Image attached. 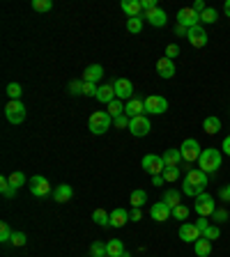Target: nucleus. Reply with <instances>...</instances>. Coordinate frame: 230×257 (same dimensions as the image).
Segmentation results:
<instances>
[{
  "mask_svg": "<svg viewBox=\"0 0 230 257\" xmlns=\"http://www.w3.org/2000/svg\"><path fill=\"white\" fill-rule=\"evenodd\" d=\"M207 186V172H203V170H189L187 177H184V181H182V193L184 195H191V197H198L200 193H203V188Z\"/></svg>",
  "mask_w": 230,
  "mask_h": 257,
  "instance_id": "nucleus-1",
  "label": "nucleus"
},
{
  "mask_svg": "<svg viewBox=\"0 0 230 257\" xmlns=\"http://www.w3.org/2000/svg\"><path fill=\"white\" fill-rule=\"evenodd\" d=\"M198 168L203 170V172H217L219 168H221V152L214 150V147H207V150H203V154H200L198 159Z\"/></svg>",
  "mask_w": 230,
  "mask_h": 257,
  "instance_id": "nucleus-2",
  "label": "nucleus"
},
{
  "mask_svg": "<svg viewBox=\"0 0 230 257\" xmlns=\"http://www.w3.org/2000/svg\"><path fill=\"white\" fill-rule=\"evenodd\" d=\"M111 124H113V117H111L106 110H95V113L90 115V120H88V126H90V131L95 133V136L106 133L111 129Z\"/></svg>",
  "mask_w": 230,
  "mask_h": 257,
  "instance_id": "nucleus-3",
  "label": "nucleus"
},
{
  "mask_svg": "<svg viewBox=\"0 0 230 257\" xmlns=\"http://www.w3.org/2000/svg\"><path fill=\"white\" fill-rule=\"evenodd\" d=\"M180 154H182V161H184V163H194V161H198V159H200L203 150H200L198 140L189 138V140H184V143L180 145Z\"/></svg>",
  "mask_w": 230,
  "mask_h": 257,
  "instance_id": "nucleus-4",
  "label": "nucleus"
},
{
  "mask_svg": "<svg viewBox=\"0 0 230 257\" xmlns=\"http://www.w3.org/2000/svg\"><path fill=\"white\" fill-rule=\"evenodd\" d=\"M5 117H7V122L9 124H23V120H25V106L21 101H7V106H5Z\"/></svg>",
  "mask_w": 230,
  "mask_h": 257,
  "instance_id": "nucleus-5",
  "label": "nucleus"
},
{
  "mask_svg": "<svg viewBox=\"0 0 230 257\" xmlns=\"http://www.w3.org/2000/svg\"><path fill=\"white\" fill-rule=\"evenodd\" d=\"M214 211H217V202H214V197L210 195V193H200V195L196 197V214L203 216V218H207V216H212Z\"/></svg>",
  "mask_w": 230,
  "mask_h": 257,
  "instance_id": "nucleus-6",
  "label": "nucleus"
},
{
  "mask_svg": "<svg viewBox=\"0 0 230 257\" xmlns=\"http://www.w3.org/2000/svg\"><path fill=\"white\" fill-rule=\"evenodd\" d=\"M164 159L157 154H145L143 156V172L152 174V177H157V174L164 172Z\"/></svg>",
  "mask_w": 230,
  "mask_h": 257,
  "instance_id": "nucleus-7",
  "label": "nucleus"
},
{
  "mask_svg": "<svg viewBox=\"0 0 230 257\" xmlns=\"http://www.w3.org/2000/svg\"><path fill=\"white\" fill-rule=\"evenodd\" d=\"M177 23L184 25V28H196V25H200V14L194 12L191 7H180L177 9Z\"/></svg>",
  "mask_w": 230,
  "mask_h": 257,
  "instance_id": "nucleus-8",
  "label": "nucleus"
},
{
  "mask_svg": "<svg viewBox=\"0 0 230 257\" xmlns=\"http://www.w3.org/2000/svg\"><path fill=\"white\" fill-rule=\"evenodd\" d=\"M113 90H115V99H133V85L129 78H115L113 81Z\"/></svg>",
  "mask_w": 230,
  "mask_h": 257,
  "instance_id": "nucleus-9",
  "label": "nucleus"
},
{
  "mask_svg": "<svg viewBox=\"0 0 230 257\" xmlns=\"http://www.w3.org/2000/svg\"><path fill=\"white\" fill-rule=\"evenodd\" d=\"M28 186H30V193L35 197H46L51 193V184L46 177H42V174H35L30 181H28Z\"/></svg>",
  "mask_w": 230,
  "mask_h": 257,
  "instance_id": "nucleus-10",
  "label": "nucleus"
},
{
  "mask_svg": "<svg viewBox=\"0 0 230 257\" xmlns=\"http://www.w3.org/2000/svg\"><path fill=\"white\" fill-rule=\"evenodd\" d=\"M150 129H152V124H150V120H147L145 115H138V117H131V122H129V131H131L136 138H143V136H147V133H150Z\"/></svg>",
  "mask_w": 230,
  "mask_h": 257,
  "instance_id": "nucleus-11",
  "label": "nucleus"
},
{
  "mask_svg": "<svg viewBox=\"0 0 230 257\" xmlns=\"http://www.w3.org/2000/svg\"><path fill=\"white\" fill-rule=\"evenodd\" d=\"M168 110V101H166L164 96L159 94H150L145 99V113H152V115H161Z\"/></svg>",
  "mask_w": 230,
  "mask_h": 257,
  "instance_id": "nucleus-12",
  "label": "nucleus"
},
{
  "mask_svg": "<svg viewBox=\"0 0 230 257\" xmlns=\"http://www.w3.org/2000/svg\"><path fill=\"white\" fill-rule=\"evenodd\" d=\"M187 39L194 48H203L207 44V39H210V35H207V30L203 28V25H196V28H189Z\"/></svg>",
  "mask_w": 230,
  "mask_h": 257,
  "instance_id": "nucleus-13",
  "label": "nucleus"
},
{
  "mask_svg": "<svg viewBox=\"0 0 230 257\" xmlns=\"http://www.w3.org/2000/svg\"><path fill=\"white\" fill-rule=\"evenodd\" d=\"M150 216H152V221H157V223H166L173 216V209H170L168 204L161 200V202L157 204H152V209H150Z\"/></svg>",
  "mask_w": 230,
  "mask_h": 257,
  "instance_id": "nucleus-14",
  "label": "nucleus"
},
{
  "mask_svg": "<svg viewBox=\"0 0 230 257\" xmlns=\"http://www.w3.org/2000/svg\"><path fill=\"white\" fill-rule=\"evenodd\" d=\"M200 237H203V234H200V230L194 225V223H182L180 225V239L182 241H187V244H196Z\"/></svg>",
  "mask_w": 230,
  "mask_h": 257,
  "instance_id": "nucleus-15",
  "label": "nucleus"
},
{
  "mask_svg": "<svg viewBox=\"0 0 230 257\" xmlns=\"http://www.w3.org/2000/svg\"><path fill=\"white\" fill-rule=\"evenodd\" d=\"M145 113V101L143 99H129L124 103V115L127 117H138V115Z\"/></svg>",
  "mask_w": 230,
  "mask_h": 257,
  "instance_id": "nucleus-16",
  "label": "nucleus"
},
{
  "mask_svg": "<svg viewBox=\"0 0 230 257\" xmlns=\"http://www.w3.org/2000/svg\"><path fill=\"white\" fill-rule=\"evenodd\" d=\"M104 78V67L102 65H88L83 72V81L85 83H95L97 85V81H102Z\"/></svg>",
  "mask_w": 230,
  "mask_h": 257,
  "instance_id": "nucleus-17",
  "label": "nucleus"
},
{
  "mask_svg": "<svg viewBox=\"0 0 230 257\" xmlns=\"http://www.w3.org/2000/svg\"><path fill=\"white\" fill-rule=\"evenodd\" d=\"M122 12L127 14L129 18H136L143 14V5H140V0H122Z\"/></svg>",
  "mask_w": 230,
  "mask_h": 257,
  "instance_id": "nucleus-18",
  "label": "nucleus"
},
{
  "mask_svg": "<svg viewBox=\"0 0 230 257\" xmlns=\"http://www.w3.org/2000/svg\"><path fill=\"white\" fill-rule=\"evenodd\" d=\"M74 197V188L69 184H60L53 188V200L55 202H69Z\"/></svg>",
  "mask_w": 230,
  "mask_h": 257,
  "instance_id": "nucleus-19",
  "label": "nucleus"
},
{
  "mask_svg": "<svg viewBox=\"0 0 230 257\" xmlns=\"http://www.w3.org/2000/svg\"><path fill=\"white\" fill-rule=\"evenodd\" d=\"M97 101H102V103H106L109 106L111 101L115 99V90H113V83H106V85H99L97 87V96H95Z\"/></svg>",
  "mask_w": 230,
  "mask_h": 257,
  "instance_id": "nucleus-20",
  "label": "nucleus"
},
{
  "mask_svg": "<svg viewBox=\"0 0 230 257\" xmlns=\"http://www.w3.org/2000/svg\"><path fill=\"white\" fill-rule=\"evenodd\" d=\"M157 72L161 78H173L175 76V62L168 60V58H161V60L157 62Z\"/></svg>",
  "mask_w": 230,
  "mask_h": 257,
  "instance_id": "nucleus-21",
  "label": "nucleus"
},
{
  "mask_svg": "<svg viewBox=\"0 0 230 257\" xmlns=\"http://www.w3.org/2000/svg\"><path fill=\"white\" fill-rule=\"evenodd\" d=\"M131 218H129V211L127 209H113L111 211V227H124V223H129Z\"/></svg>",
  "mask_w": 230,
  "mask_h": 257,
  "instance_id": "nucleus-22",
  "label": "nucleus"
},
{
  "mask_svg": "<svg viewBox=\"0 0 230 257\" xmlns=\"http://www.w3.org/2000/svg\"><path fill=\"white\" fill-rule=\"evenodd\" d=\"M145 18H147V23L150 25H154V28H164L166 25V21H168V16H166V12L164 9H154V12H150V14H145Z\"/></svg>",
  "mask_w": 230,
  "mask_h": 257,
  "instance_id": "nucleus-23",
  "label": "nucleus"
},
{
  "mask_svg": "<svg viewBox=\"0 0 230 257\" xmlns=\"http://www.w3.org/2000/svg\"><path fill=\"white\" fill-rule=\"evenodd\" d=\"M124 244H122L120 239H111V241H106V255L109 257H122L124 255Z\"/></svg>",
  "mask_w": 230,
  "mask_h": 257,
  "instance_id": "nucleus-24",
  "label": "nucleus"
},
{
  "mask_svg": "<svg viewBox=\"0 0 230 257\" xmlns=\"http://www.w3.org/2000/svg\"><path fill=\"white\" fill-rule=\"evenodd\" d=\"M161 159H164L166 168H177L182 161V154H180V150H166L164 154H161Z\"/></svg>",
  "mask_w": 230,
  "mask_h": 257,
  "instance_id": "nucleus-25",
  "label": "nucleus"
},
{
  "mask_svg": "<svg viewBox=\"0 0 230 257\" xmlns=\"http://www.w3.org/2000/svg\"><path fill=\"white\" fill-rule=\"evenodd\" d=\"M194 251H196L198 257H207L210 253H212V241L205 239V237H200V239L194 244Z\"/></svg>",
  "mask_w": 230,
  "mask_h": 257,
  "instance_id": "nucleus-26",
  "label": "nucleus"
},
{
  "mask_svg": "<svg viewBox=\"0 0 230 257\" xmlns=\"http://www.w3.org/2000/svg\"><path fill=\"white\" fill-rule=\"evenodd\" d=\"M129 202H131L133 209H140V207L147 202V193L143 191V188H136V191L131 193V197H129Z\"/></svg>",
  "mask_w": 230,
  "mask_h": 257,
  "instance_id": "nucleus-27",
  "label": "nucleus"
},
{
  "mask_svg": "<svg viewBox=\"0 0 230 257\" xmlns=\"http://www.w3.org/2000/svg\"><path fill=\"white\" fill-rule=\"evenodd\" d=\"M106 113H109L113 120L115 117H120V115H124V103H122L120 99H113V101L106 106Z\"/></svg>",
  "mask_w": 230,
  "mask_h": 257,
  "instance_id": "nucleus-28",
  "label": "nucleus"
},
{
  "mask_svg": "<svg viewBox=\"0 0 230 257\" xmlns=\"http://www.w3.org/2000/svg\"><path fill=\"white\" fill-rule=\"evenodd\" d=\"M203 129H205V133L214 136V133L221 131V120H219V117H207V120L203 122Z\"/></svg>",
  "mask_w": 230,
  "mask_h": 257,
  "instance_id": "nucleus-29",
  "label": "nucleus"
},
{
  "mask_svg": "<svg viewBox=\"0 0 230 257\" xmlns=\"http://www.w3.org/2000/svg\"><path fill=\"white\" fill-rule=\"evenodd\" d=\"M92 221L102 227H109L111 225V214H106V209H95L92 211Z\"/></svg>",
  "mask_w": 230,
  "mask_h": 257,
  "instance_id": "nucleus-30",
  "label": "nucleus"
},
{
  "mask_svg": "<svg viewBox=\"0 0 230 257\" xmlns=\"http://www.w3.org/2000/svg\"><path fill=\"white\" fill-rule=\"evenodd\" d=\"M164 202L168 204L170 209L180 207V191H173V188H170V191H166V193H164Z\"/></svg>",
  "mask_w": 230,
  "mask_h": 257,
  "instance_id": "nucleus-31",
  "label": "nucleus"
},
{
  "mask_svg": "<svg viewBox=\"0 0 230 257\" xmlns=\"http://www.w3.org/2000/svg\"><path fill=\"white\" fill-rule=\"evenodd\" d=\"M0 193H2L5 197H14V195H16V188H12L9 177H0Z\"/></svg>",
  "mask_w": 230,
  "mask_h": 257,
  "instance_id": "nucleus-32",
  "label": "nucleus"
},
{
  "mask_svg": "<svg viewBox=\"0 0 230 257\" xmlns=\"http://www.w3.org/2000/svg\"><path fill=\"white\" fill-rule=\"evenodd\" d=\"M140 30H143V18H140V16L127 18V32H131V35H138Z\"/></svg>",
  "mask_w": 230,
  "mask_h": 257,
  "instance_id": "nucleus-33",
  "label": "nucleus"
},
{
  "mask_svg": "<svg viewBox=\"0 0 230 257\" xmlns=\"http://www.w3.org/2000/svg\"><path fill=\"white\" fill-rule=\"evenodd\" d=\"M25 181H28V179H25V174L21 172V170H16V172L9 174V184H12V188H16V191L25 184Z\"/></svg>",
  "mask_w": 230,
  "mask_h": 257,
  "instance_id": "nucleus-34",
  "label": "nucleus"
},
{
  "mask_svg": "<svg viewBox=\"0 0 230 257\" xmlns=\"http://www.w3.org/2000/svg\"><path fill=\"white\" fill-rule=\"evenodd\" d=\"M32 9L35 12H51L53 9V0H32Z\"/></svg>",
  "mask_w": 230,
  "mask_h": 257,
  "instance_id": "nucleus-35",
  "label": "nucleus"
},
{
  "mask_svg": "<svg viewBox=\"0 0 230 257\" xmlns=\"http://www.w3.org/2000/svg\"><path fill=\"white\" fill-rule=\"evenodd\" d=\"M21 94H23V90H21V85H18V83H9V85H7V96H9V101L21 99Z\"/></svg>",
  "mask_w": 230,
  "mask_h": 257,
  "instance_id": "nucleus-36",
  "label": "nucleus"
},
{
  "mask_svg": "<svg viewBox=\"0 0 230 257\" xmlns=\"http://www.w3.org/2000/svg\"><path fill=\"white\" fill-rule=\"evenodd\" d=\"M217 18H219V14L214 7H207L205 12L200 14V21H203V23H217Z\"/></svg>",
  "mask_w": 230,
  "mask_h": 257,
  "instance_id": "nucleus-37",
  "label": "nucleus"
},
{
  "mask_svg": "<svg viewBox=\"0 0 230 257\" xmlns=\"http://www.w3.org/2000/svg\"><path fill=\"white\" fill-rule=\"evenodd\" d=\"M166 181H177L180 179V168H164V172H161Z\"/></svg>",
  "mask_w": 230,
  "mask_h": 257,
  "instance_id": "nucleus-38",
  "label": "nucleus"
},
{
  "mask_svg": "<svg viewBox=\"0 0 230 257\" xmlns=\"http://www.w3.org/2000/svg\"><path fill=\"white\" fill-rule=\"evenodd\" d=\"M12 230H9V225H7L5 221L0 223V241H2V244H7V241H12Z\"/></svg>",
  "mask_w": 230,
  "mask_h": 257,
  "instance_id": "nucleus-39",
  "label": "nucleus"
},
{
  "mask_svg": "<svg viewBox=\"0 0 230 257\" xmlns=\"http://www.w3.org/2000/svg\"><path fill=\"white\" fill-rule=\"evenodd\" d=\"M83 85H85V81H69V87H67V90H69V94H83Z\"/></svg>",
  "mask_w": 230,
  "mask_h": 257,
  "instance_id": "nucleus-40",
  "label": "nucleus"
},
{
  "mask_svg": "<svg viewBox=\"0 0 230 257\" xmlns=\"http://www.w3.org/2000/svg\"><path fill=\"white\" fill-rule=\"evenodd\" d=\"M90 253L95 257H106V244H102V241H95V244L90 246Z\"/></svg>",
  "mask_w": 230,
  "mask_h": 257,
  "instance_id": "nucleus-41",
  "label": "nucleus"
},
{
  "mask_svg": "<svg viewBox=\"0 0 230 257\" xmlns=\"http://www.w3.org/2000/svg\"><path fill=\"white\" fill-rule=\"evenodd\" d=\"M203 237H205V239H210V241H214V239H219V237H221V230H219L217 225H210L205 232H203Z\"/></svg>",
  "mask_w": 230,
  "mask_h": 257,
  "instance_id": "nucleus-42",
  "label": "nucleus"
},
{
  "mask_svg": "<svg viewBox=\"0 0 230 257\" xmlns=\"http://www.w3.org/2000/svg\"><path fill=\"white\" fill-rule=\"evenodd\" d=\"M173 216H175L177 221H187V218H189V209L184 207V204H180V207L173 209Z\"/></svg>",
  "mask_w": 230,
  "mask_h": 257,
  "instance_id": "nucleus-43",
  "label": "nucleus"
},
{
  "mask_svg": "<svg viewBox=\"0 0 230 257\" xmlns=\"http://www.w3.org/2000/svg\"><path fill=\"white\" fill-rule=\"evenodd\" d=\"M25 241H28V237H25L23 232H14V234H12V241H9V244H14L16 248H21V246H25Z\"/></svg>",
  "mask_w": 230,
  "mask_h": 257,
  "instance_id": "nucleus-44",
  "label": "nucleus"
},
{
  "mask_svg": "<svg viewBox=\"0 0 230 257\" xmlns=\"http://www.w3.org/2000/svg\"><path fill=\"white\" fill-rule=\"evenodd\" d=\"M177 55H180V46H177V44H168V46H166V58H168V60H175Z\"/></svg>",
  "mask_w": 230,
  "mask_h": 257,
  "instance_id": "nucleus-45",
  "label": "nucleus"
},
{
  "mask_svg": "<svg viewBox=\"0 0 230 257\" xmlns=\"http://www.w3.org/2000/svg\"><path fill=\"white\" fill-rule=\"evenodd\" d=\"M129 122H131V117H127V115H120V117H115L113 124L117 126V129H129Z\"/></svg>",
  "mask_w": 230,
  "mask_h": 257,
  "instance_id": "nucleus-46",
  "label": "nucleus"
},
{
  "mask_svg": "<svg viewBox=\"0 0 230 257\" xmlns=\"http://www.w3.org/2000/svg\"><path fill=\"white\" fill-rule=\"evenodd\" d=\"M140 5H143V14H150L157 9V0H140Z\"/></svg>",
  "mask_w": 230,
  "mask_h": 257,
  "instance_id": "nucleus-47",
  "label": "nucleus"
},
{
  "mask_svg": "<svg viewBox=\"0 0 230 257\" xmlns=\"http://www.w3.org/2000/svg\"><path fill=\"white\" fill-rule=\"evenodd\" d=\"M212 218H214L217 223H226V221H228V211H226V209H217V211L212 214Z\"/></svg>",
  "mask_w": 230,
  "mask_h": 257,
  "instance_id": "nucleus-48",
  "label": "nucleus"
},
{
  "mask_svg": "<svg viewBox=\"0 0 230 257\" xmlns=\"http://www.w3.org/2000/svg\"><path fill=\"white\" fill-rule=\"evenodd\" d=\"M83 94L85 96H97V85H95V83H85L83 85Z\"/></svg>",
  "mask_w": 230,
  "mask_h": 257,
  "instance_id": "nucleus-49",
  "label": "nucleus"
},
{
  "mask_svg": "<svg viewBox=\"0 0 230 257\" xmlns=\"http://www.w3.org/2000/svg\"><path fill=\"white\" fill-rule=\"evenodd\" d=\"M191 9H194V12H198V14H203V12L207 9V5L203 2V0H194V5H191Z\"/></svg>",
  "mask_w": 230,
  "mask_h": 257,
  "instance_id": "nucleus-50",
  "label": "nucleus"
},
{
  "mask_svg": "<svg viewBox=\"0 0 230 257\" xmlns=\"http://www.w3.org/2000/svg\"><path fill=\"white\" fill-rule=\"evenodd\" d=\"M219 197H221L224 202H230V184H228V186H224V188L219 191Z\"/></svg>",
  "mask_w": 230,
  "mask_h": 257,
  "instance_id": "nucleus-51",
  "label": "nucleus"
},
{
  "mask_svg": "<svg viewBox=\"0 0 230 257\" xmlns=\"http://www.w3.org/2000/svg\"><path fill=\"white\" fill-rule=\"evenodd\" d=\"M196 227H198V230H200V234H203V232H205V230H207V227H210V223H207V218H203V216H200V218H198V223H196Z\"/></svg>",
  "mask_w": 230,
  "mask_h": 257,
  "instance_id": "nucleus-52",
  "label": "nucleus"
},
{
  "mask_svg": "<svg viewBox=\"0 0 230 257\" xmlns=\"http://www.w3.org/2000/svg\"><path fill=\"white\" fill-rule=\"evenodd\" d=\"M129 218H131V221H140V218H143V211H140V209H131V211H129Z\"/></svg>",
  "mask_w": 230,
  "mask_h": 257,
  "instance_id": "nucleus-53",
  "label": "nucleus"
},
{
  "mask_svg": "<svg viewBox=\"0 0 230 257\" xmlns=\"http://www.w3.org/2000/svg\"><path fill=\"white\" fill-rule=\"evenodd\" d=\"M221 152L230 156V136H228V138H226V140H224V145H221Z\"/></svg>",
  "mask_w": 230,
  "mask_h": 257,
  "instance_id": "nucleus-54",
  "label": "nucleus"
},
{
  "mask_svg": "<svg viewBox=\"0 0 230 257\" xmlns=\"http://www.w3.org/2000/svg\"><path fill=\"white\" fill-rule=\"evenodd\" d=\"M164 177H161V174H157V177H152V184H154V186H161V184H164Z\"/></svg>",
  "mask_w": 230,
  "mask_h": 257,
  "instance_id": "nucleus-55",
  "label": "nucleus"
},
{
  "mask_svg": "<svg viewBox=\"0 0 230 257\" xmlns=\"http://www.w3.org/2000/svg\"><path fill=\"white\" fill-rule=\"evenodd\" d=\"M175 32H177V35H187L189 30H187V28H184V25H180V23H177V25H175Z\"/></svg>",
  "mask_w": 230,
  "mask_h": 257,
  "instance_id": "nucleus-56",
  "label": "nucleus"
},
{
  "mask_svg": "<svg viewBox=\"0 0 230 257\" xmlns=\"http://www.w3.org/2000/svg\"><path fill=\"white\" fill-rule=\"evenodd\" d=\"M224 14L230 18V0H226V5H224Z\"/></svg>",
  "mask_w": 230,
  "mask_h": 257,
  "instance_id": "nucleus-57",
  "label": "nucleus"
},
{
  "mask_svg": "<svg viewBox=\"0 0 230 257\" xmlns=\"http://www.w3.org/2000/svg\"><path fill=\"white\" fill-rule=\"evenodd\" d=\"M90 257H95V255H90Z\"/></svg>",
  "mask_w": 230,
  "mask_h": 257,
  "instance_id": "nucleus-58",
  "label": "nucleus"
},
{
  "mask_svg": "<svg viewBox=\"0 0 230 257\" xmlns=\"http://www.w3.org/2000/svg\"><path fill=\"white\" fill-rule=\"evenodd\" d=\"M228 204H230V202H228Z\"/></svg>",
  "mask_w": 230,
  "mask_h": 257,
  "instance_id": "nucleus-59",
  "label": "nucleus"
}]
</instances>
